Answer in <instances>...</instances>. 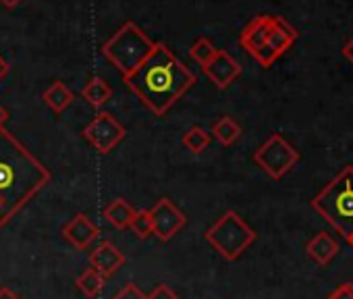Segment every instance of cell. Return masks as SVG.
Masks as SVG:
<instances>
[{
    "mask_svg": "<svg viewBox=\"0 0 353 299\" xmlns=\"http://www.w3.org/2000/svg\"><path fill=\"white\" fill-rule=\"evenodd\" d=\"M50 179V171L28 147L9 129H0V227H7Z\"/></svg>",
    "mask_w": 353,
    "mask_h": 299,
    "instance_id": "1",
    "label": "cell"
},
{
    "mask_svg": "<svg viewBox=\"0 0 353 299\" xmlns=\"http://www.w3.org/2000/svg\"><path fill=\"white\" fill-rule=\"evenodd\" d=\"M123 79L141 104L156 116H164L176 100L196 85L194 71L185 67L162 42H156L150 56Z\"/></svg>",
    "mask_w": 353,
    "mask_h": 299,
    "instance_id": "2",
    "label": "cell"
},
{
    "mask_svg": "<svg viewBox=\"0 0 353 299\" xmlns=\"http://www.w3.org/2000/svg\"><path fill=\"white\" fill-rule=\"evenodd\" d=\"M312 208L345 239L353 235V167H345L312 200Z\"/></svg>",
    "mask_w": 353,
    "mask_h": 299,
    "instance_id": "3",
    "label": "cell"
},
{
    "mask_svg": "<svg viewBox=\"0 0 353 299\" xmlns=\"http://www.w3.org/2000/svg\"><path fill=\"white\" fill-rule=\"evenodd\" d=\"M154 44L156 42H152L139 25L127 21L102 44V54L123 77H127L150 56Z\"/></svg>",
    "mask_w": 353,
    "mask_h": 299,
    "instance_id": "4",
    "label": "cell"
},
{
    "mask_svg": "<svg viewBox=\"0 0 353 299\" xmlns=\"http://www.w3.org/2000/svg\"><path fill=\"white\" fill-rule=\"evenodd\" d=\"M206 241L225 258V260H237L250 249V245L258 239V233L235 212L227 210L208 231Z\"/></svg>",
    "mask_w": 353,
    "mask_h": 299,
    "instance_id": "5",
    "label": "cell"
},
{
    "mask_svg": "<svg viewBox=\"0 0 353 299\" xmlns=\"http://www.w3.org/2000/svg\"><path fill=\"white\" fill-rule=\"evenodd\" d=\"M254 163L270 177V179H283L289 171L295 169L299 163V152L281 135L272 133L254 154Z\"/></svg>",
    "mask_w": 353,
    "mask_h": 299,
    "instance_id": "6",
    "label": "cell"
},
{
    "mask_svg": "<svg viewBox=\"0 0 353 299\" xmlns=\"http://www.w3.org/2000/svg\"><path fill=\"white\" fill-rule=\"evenodd\" d=\"M83 137L94 145L98 154H110L112 150L127 137V129L123 123H119L110 112L102 110L98 112L90 125L81 131Z\"/></svg>",
    "mask_w": 353,
    "mask_h": 299,
    "instance_id": "7",
    "label": "cell"
},
{
    "mask_svg": "<svg viewBox=\"0 0 353 299\" xmlns=\"http://www.w3.org/2000/svg\"><path fill=\"white\" fill-rule=\"evenodd\" d=\"M150 220H152V235H156L160 241H170L188 225V216L168 198H160L154 204V208L150 210Z\"/></svg>",
    "mask_w": 353,
    "mask_h": 299,
    "instance_id": "8",
    "label": "cell"
},
{
    "mask_svg": "<svg viewBox=\"0 0 353 299\" xmlns=\"http://www.w3.org/2000/svg\"><path fill=\"white\" fill-rule=\"evenodd\" d=\"M204 73L219 90H227L241 75V65L227 50H219L214 59L204 67Z\"/></svg>",
    "mask_w": 353,
    "mask_h": 299,
    "instance_id": "9",
    "label": "cell"
},
{
    "mask_svg": "<svg viewBox=\"0 0 353 299\" xmlns=\"http://www.w3.org/2000/svg\"><path fill=\"white\" fill-rule=\"evenodd\" d=\"M125 262H127L125 254L121 249H117L114 243H110V241H100L90 254V268L100 272L104 278L117 274L125 266Z\"/></svg>",
    "mask_w": 353,
    "mask_h": 299,
    "instance_id": "10",
    "label": "cell"
},
{
    "mask_svg": "<svg viewBox=\"0 0 353 299\" xmlns=\"http://www.w3.org/2000/svg\"><path fill=\"white\" fill-rule=\"evenodd\" d=\"M98 227L90 220L85 214H75L65 227H63V237L75 247V249H88L96 239H98Z\"/></svg>",
    "mask_w": 353,
    "mask_h": 299,
    "instance_id": "11",
    "label": "cell"
},
{
    "mask_svg": "<svg viewBox=\"0 0 353 299\" xmlns=\"http://www.w3.org/2000/svg\"><path fill=\"white\" fill-rule=\"evenodd\" d=\"M270 28H272V15H258V17H254L245 25V30L241 32V38H239V44L243 46V50H248L252 54L254 50L264 46L266 40H268Z\"/></svg>",
    "mask_w": 353,
    "mask_h": 299,
    "instance_id": "12",
    "label": "cell"
},
{
    "mask_svg": "<svg viewBox=\"0 0 353 299\" xmlns=\"http://www.w3.org/2000/svg\"><path fill=\"white\" fill-rule=\"evenodd\" d=\"M295 40H297V30L287 19L272 15V28H270L268 40H266V44L272 48V52L276 56H283L293 46Z\"/></svg>",
    "mask_w": 353,
    "mask_h": 299,
    "instance_id": "13",
    "label": "cell"
},
{
    "mask_svg": "<svg viewBox=\"0 0 353 299\" xmlns=\"http://www.w3.org/2000/svg\"><path fill=\"white\" fill-rule=\"evenodd\" d=\"M305 254L318 264V266H326L332 262V258L339 254V243L332 235L328 233H318L314 235L307 243H305Z\"/></svg>",
    "mask_w": 353,
    "mask_h": 299,
    "instance_id": "14",
    "label": "cell"
},
{
    "mask_svg": "<svg viewBox=\"0 0 353 299\" xmlns=\"http://www.w3.org/2000/svg\"><path fill=\"white\" fill-rule=\"evenodd\" d=\"M102 216L114 227V229H129V225H131V220H133V216H135V208L125 200V198H117V200H112L106 208H104V212H102Z\"/></svg>",
    "mask_w": 353,
    "mask_h": 299,
    "instance_id": "15",
    "label": "cell"
},
{
    "mask_svg": "<svg viewBox=\"0 0 353 299\" xmlns=\"http://www.w3.org/2000/svg\"><path fill=\"white\" fill-rule=\"evenodd\" d=\"M42 98H44V104L52 110V112H57V114H61L71 102H73V92L63 83V81H54L50 87H46V92L42 94Z\"/></svg>",
    "mask_w": 353,
    "mask_h": 299,
    "instance_id": "16",
    "label": "cell"
},
{
    "mask_svg": "<svg viewBox=\"0 0 353 299\" xmlns=\"http://www.w3.org/2000/svg\"><path fill=\"white\" fill-rule=\"evenodd\" d=\"M81 96L94 106V108H102L110 98H112V87L102 79V77H90L88 83L81 90Z\"/></svg>",
    "mask_w": 353,
    "mask_h": 299,
    "instance_id": "17",
    "label": "cell"
},
{
    "mask_svg": "<svg viewBox=\"0 0 353 299\" xmlns=\"http://www.w3.org/2000/svg\"><path fill=\"white\" fill-rule=\"evenodd\" d=\"M210 135H212L219 143H223V145H233V143L241 137V127H239V123H237L235 118H231V116H221L219 121H214Z\"/></svg>",
    "mask_w": 353,
    "mask_h": 299,
    "instance_id": "18",
    "label": "cell"
},
{
    "mask_svg": "<svg viewBox=\"0 0 353 299\" xmlns=\"http://www.w3.org/2000/svg\"><path fill=\"white\" fill-rule=\"evenodd\" d=\"M75 285H77V289L85 295V297H90V299H94L102 289H104V285H106V278L100 274V272H96L94 268H88V270H83L79 276H77V280H75Z\"/></svg>",
    "mask_w": 353,
    "mask_h": 299,
    "instance_id": "19",
    "label": "cell"
},
{
    "mask_svg": "<svg viewBox=\"0 0 353 299\" xmlns=\"http://www.w3.org/2000/svg\"><path fill=\"white\" fill-rule=\"evenodd\" d=\"M183 145L190 150L192 154H202L204 150L210 145V141H212V135L204 129V127H198V125H194V127H190L185 133H183Z\"/></svg>",
    "mask_w": 353,
    "mask_h": 299,
    "instance_id": "20",
    "label": "cell"
},
{
    "mask_svg": "<svg viewBox=\"0 0 353 299\" xmlns=\"http://www.w3.org/2000/svg\"><path fill=\"white\" fill-rule=\"evenodd\" d=\"M219 52V48L208 40V38H198L194 44H192V48H190V56H192V61H196L202 69L214 59V54Z\"/></svg>",
    "mask_w": 353,
    "mask_h": 299,
    "instance_id": "21",
    "label": "cell"
},
{
    "mask_svg": "<svg viewBox=\"0 0 353 299\" xmlns=\"http://www.w3.org/2000/svg\"><path fill=\"white\" fill-rule=\"evenodd\" d=\"M129 229L139 237L148 239L152 235V220H150V210H135V216L129 225Z\"/></svg>",
    "mask_w": 353,
    "mask_h": 299,
    "instance_id": "22",
    "label": "cell"
},
{
    "mask_svg": "<svg viewBox=\"0 0 353 299\" xmlns=\"http://www.w3.org/2000/svg\"><path fill=\"white\" fill-rule=\"evenodd\" d=\"M252 56H254L262 67H266V69H268V67H272V63L279 59V56L272 52V48H270L268 44H264V46H260L258 50H254V52H252Z\"/></svg>",
    "mask_w": 353,
    "mask_h": 299,
    "instance_id": "23",
    "label": "cell"
},
{
    "mask_svg": "<svg viewBox=\"0 0 353 299\" xmlns=\"http://www.w3.org/2000/svg\"><path fill=\"white\" fill-rule=\"evenodd\" d=\"M112 299H148V295H145L137 285L129 282V285H125Z\"/></svg>",
    "mask_w": 353,
    "mask_h": 299,
    "instance_id": "24",
    "label": "cell"
},
{
    "mask_svg": "<svg viewBox=\"0 0 353 299\" xmlns=\"http://www.w3.org/2000/svg\"><path fill=\"white\" fill-rule=\"evenodd\" d=\"M326 299H353V282H343L328 293Z\"/></svg>",
    "mask_w": 353,
    "mask_h": 299,
    "instance_id": "25",
    "label": "cell"
},
{
    "mask_svg": "<svg viewBox=\"0 0 353 299\" xmlns=\"http://www.w3.org/2000/svg\"><path fill=\"white\" fill-rule=\"evenodd\" d=\"M148 299H179V295H176L170 287H166V285H158L150 295H148Z\"/></svg>",
    "mask_w": 353,
    "mask_h": 299,
    "instance_id": "26",
    "label": "cell"
},
{
    "mask_svg": "<svg viewBox=\"0 0 353 299\" xmlns=\"http://www.w3.org/2000/svg\"><path fill=\"white\" fill-rule=\"evenodd\" d=\"M0 299H21L11 287H0Z\"/></svg>",
    "mask_w": 353,
    "mask_h": 299,
    "instance_id": "27",
    "label": "cell"
},
{
    "mask_svg": "<svg viewBox=\"0 0 353 299\" xmlns=\"http://www.w3.org/2000/svg\"><path fill=\"white\" fill-rule=\"evenodd\" d=\"M341 52H343V56H345V59H347V61L353 65V38H351V40H349L345 46H343V50H341Z\"/></svg>",
    "mask_w": 353,
    "mask_h": 299,
    "instance_id": "28",
    "label": "cell"
},
{
    "mask_svg": "<svg viewBox=\"0 0 353 299\" xmlns=\"http://www.w3.org/2000/svg\"><path fill=\"white\" fill-rule=\"evenodd\" d=\"M7 121H9V110L3 104H0V129L7 125Z\"/></svg>",
    "mask_w": 353,
    "mask_h": 299,
    "instance_id": "29",
    "label": "cell"
},
{
    "mask_svg": "<svg viewBox=\"0 0 353 299\" xmlns=\"http://www.w3.org/2000/svg\"><path fill=\"white\" fill-rule=\"evenodd\" d=\"M7 73H9V63L3 56H0V81L7 77Z\"/></svg>",
    "mask_w": 353,
    "mask_h": 299,
    "instance_id": "30",
    "label": "cell"
},
{
    "mask_svg": "<svg viewBox=\"0 0 353 299\" xmlns=\"http://www.w3.org/2000/svg\"><path fill=\"white\" fill-rule=\"evenodd\" d=\"M23 0H0V5L3 7H7V9H15L17 5H21Z\"/></svg>",
    "mask_w": 353,
    "mask_h": 299,
    "instance_id": "31",
    "label": "cell"
},
{
    "mask_svg": "<svg viewBox=\"0 0 353 299\" xmlns=\"http://www.w3.org/2000/svg\"><path fill=\"white\" fill-rule=\"evenodd\" d=\"M347 241H349V245H351V247H353V235H351V237H349V239H347Z\"/></svg>",
    "mask_w": 353,
    "mask_h": 299,
    "instance_id": "32",
    "label": "cell"
}]
</instances>
